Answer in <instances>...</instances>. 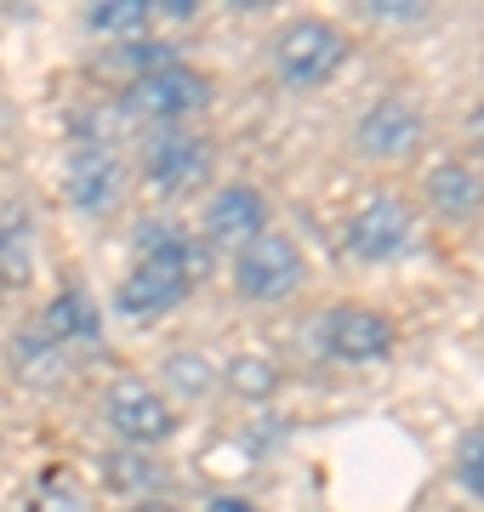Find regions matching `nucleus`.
Listing matches in <instances>:
<instances>
[{
	"instance_id": "f257e3e1",
	"label": "nucleus",
	"mask_w": 484,
	"mask_h": 512,
	"mask_svg": "<svg viewBox=\"0 0 484 512\" xmlns=\"http://www.w3.org/2000/svg\"><path fill=\"white\" fill-rule=\"evenodd\" d=\"M302 279H308V262H302L297 239L291 234H257L251 245L234 251V296L251 302V308H280L291 296L302 291Z\"/></svg>"
},
{
	"instance_id": "f03ea898",
	"label": "nucleus",
	"mask_w": 484,
	"mask_h": 512,
	"mask_svg": "<svg viewBox=\"0 0 484 512\" xmlns=\"http://www.w3.org/2000/svg\"><path fill=\"white\" fill-rule=\"evenodd\" d=\"M268 63H274V74H280L285 86L314 92V86H325L348 63V35L331 18H291L274 35V46H268Z\"/></svg>"
},
{
	"instance_id": "7ed1b4c3",
	"label": "nucleus",
	"mask_w": 484,
	"mask_h": 512,
	"mask_svg": "<svg viewBox=\"0 0 484 512\" xmlns=\"http://www.w3.org/2000/svg\"><path fill=\"white\" fill-rule=\"evenodd\" d=\"M205 103H211V74H200L183 57L143 74V80H126V92H120V109L137 114V120H154V126H183Z\"/></svg>"
},
{
	"instance_id": "20e7f679",
	"label": "nucleus",
	"mask_w": 484,
	"mask_h": 512,
	"mask_svg": "<svg viewBox=\"0 0 484 512\" xmlns=\"http://www.w3.org/2000/svg\"><path fill=\"white\" fill-rule=\"evenodd\" d=\"M416 234H422L416 205L399 200V194H376V200H365L354 217H348L342 245H348L354 262H399V256L416 251Z\"/></svg>"
},
{
	"instance_id": "39448f33",
	"label": "nucleus",
	"mask_w": 484,
	"mask_h": 512,
	"mask_svg": "<svg viewBox=\"0 0 484 512\" xmlns=\"http://www.w3.org/2000/svg\"><path fill=\"white\" fill-rule=\"evenodd\" d=\"M422 143H428V114L416 109L410 97H399V92L376 97L371 109L359 114V126H354V148L365 154V160H376V165L416 160Z\"/></svg>"
},
{
	"instance_id": "423d86ee",
	"label": "nucleus",
	"mask_w": 484,
	"mask_h": 512,
	"mask_svg": "<svg viewBox=\"0 0 484 512\" xmlns=\"http://www.w3.org/2000/svg\"><path fill=\"white\" fill-rule=\"evenodd\" d=\"M211 177V143H205L200 131H183V126H160L143 143V183L154 194H194V188Z\"/></svg>"
},
{
	"instance_id": "0eeeda50",
	"label": "nucleus",
	"mask_w": 484,
	"mask_h": 512,
	"mask_svg": "<svg viewBox=\"0 0 484 512\" xmlns=\"http://www.w3.org/2000/svg\"><path fill=\"white\" fill-rule=\"evenodd\" d=\"M103 416H109V427L126 439V450L166 444L171 433H177V410H171L143 376H120V382H109V393H103Z\"/></svg>"
},
{
	"instance_id": "6e6552de",
	"label": "nucleus",
	"mask_w": 484,
	"mask_h": 512,
	"mask_svg": "<svg viewBox=\"0 0 484 512\" xmlns=\"http://www.w3.org/2000/svg\"><path fill=\"white\" fill-rule=\"evenodd\" d=\"M319 348L331 353L336 365H376V359L393 353V319L382 308L342 302L319 319Z\"/></svg>"
},
{
	"instance_id": "1a4fd4ad",
	"label": "nucleus",
	"mask_w": 484,
	"mask_h": 512,
	"mask_svg": "<svg viewBox=\"0 0 484 512\" xmlns=\"http://www.w3.org/2000/svg\"><path fill=\"white\" fill-rule=\"evenodd\" d=\"M63 188H69V205H80L86 217H103L126 200V165L109 143H80L63 160Z\"/></svg>"
},
{
	"instance_id": "9d476101",
	"label": "nucleus",
	"mask_w": 484,
	"mask_h": 512,
	"mask_svg": "<svg viewBox=\"0 0 484 512\" xmlns=\"http://www.w3.org/2000/svg\"><path fill=\"white\" fill-rule=\"evenodd\" d=\"M200 228L211 245H251L257 234H268V200L251 183H223L200 211Z\"/></svg>"
},
{
	"instance_id": "9b49d317",
	"label": "nucleus",
	"mask_w": 484,
	"mask_h": 512,
	"mask_svg": "<svg viewBox=\"0 0 484 512\" xmlns=\"http://www.w3.org/2000/svg\"><path fill=\"white\" fill-rule=\"evenodd\" d=\"M188 285L183 274H171V268H154V262H137L126 279H120V291H114V308L126 313L131 325H154V319H166L171 308H183L188 302Z\"/></svg>"
},
{
	"instance_id": "f8f14e48",
	"label": "nucleus",
	"mask_w": 484,
	"mask_h": 512,
	"mask_svg": "<svg viewBox=\"0 0 484 512\" xmlns=\"http://www.w3.org/2000/svg\"><path fill=\"white\" fill-rule=\"evenodd\" d=\"M422 200L439 222H473L484 211V171L467 160H439L422 177Z\"/></svg>"
},
{
	"instance_id": "ddd939ff",
	"label": "nucleus",
	"mask_w": 484,
	"mask_h": 512,
	"mask_svg": "<svg viewBox=\"0 0 484 512\" xmlns=\"http://www.w3.org/2000/svg\"><path fill=\"white\" fill-rule=\"evenodd\" d=\"M137 262H154V268H171V274H183L188 285L205 274V245L194 234H188L183 222H160V217H149V222H137Z\"/></svg>"
},
{
	"instance_id": "4468645a",
	"label": "nucleus",
	"mask_w": 484,
	"mask_h": 512,
	"mask_svg": "<svg viewBox=\"0 0 484 512\" xmlns=\"http://www.w3.org/2000/svg\"><path fill=\"white\" fill-rule=\"evenodd\" d=\"M35 325L52 336L57 348H97V342H103V313H97V302L86 291H75V285L57 291Z\"/></svg>"
},
{
	"instance_id": "2eb2a0df",
	"label": "nucleus",
	"mask_w": 484,
	"mask_h": 512,
	"mask_svg": "<svg viewBox=\"0 0 484 512\" xmlns=\"http://www.w3.org/2000/svg\"><path fill=\"white\" fill-rule=\"evenodd\" d=\"M35 279V234L23 211H0V285L23 291Z\"/></svg>"
},
{
	"instance_id": "dca6fc26",
	"label": "nucleus",
	"mask_w": 484,
	"mask_h": 512,
	"mask_svg": "<svg viewBox=\"0 0 484 512\" xmlns=\"http://www.w3.org/2000/svg\"><path fill=\"white\" fill-rule=\"evenodd\" d=\"M12 359H18V370L29 382H46V387L63 382V370H69V348H57L40 325H29L18 342H12Z\"/></svg>"
},
{
	"instance_id": "f3484780",
	"label": "nucleus",
	"mask_w": 484,
	"mask_h": 512,
	"mask_svg": "<svg viewBox=\"0 0 484 512\" xmlns=\"http://www.w3.org/2000/svg\"><path fill=\"white\" fill-rule=\"evenodd\" d=\"M149 23H154V12L143 0H97L86 12V29L92 35H114V40H137Z\"/></svg>"
},
{
	"instance_id": "a211bd4d",
	"label": "nucleus",
	"mask_w": 484,
	"mask_h": 512,
	"mask_svg": "<svg viewBox=\"0 0 484 512\" xmlns=\"http://www.w3.org/2000/svg\"><path fill=\"white\" fill-rule=\"evenodd\" d=\"M103 63H109V69H120V74H131V80H143V74H154V69H166V63H177V46H171V40L137 35V40H120V46H114Z\"/></svg>"
},
{
	"instance_id": "6ab92c4d",
	"label": "nucleus",
	"mask_w": 484,
	"mask_h": 512,
	"mask_svg": "<svg viewBox=\"0 0 484 512\" xmlns=\"http://www.w3.org/2000/svg\"><path fill=\"white\" fill-rule=\"evenodd\" d=\"M223 382L234 387V393H245V399H268V393L280 387V365H274V359H257V353H240V359L223 370Z\"/></svg>"
},
{
	"instance_id": "aec40b11",
	"label": "nucleus",
	"mask_w": 484,
	"mask_h": 512,
	"mask_svg": "<svg viewBox=\"0 0 484 512\" xmlns=\"http://www.w3.org/2000/svg\"><path fill=\"white\" fill-rule=\"evenodd\" d=\"M103 473H109L114 490H154V484H160V473L149 467V456H137V450H114V456H103Z\"/></svg>"
},
{
	"instance_id": "412c9836",
	"label": "nucleus",
	"mask_w": 484,
	"mask_h": 512,
	"mask_svg": "<svg viewBox=\"0 0 484 512\" xmlns=\"http://www.w3.org/2000/svg\"><path fill=\"white\" fill-rule=\"evenodd\" d=\"M166 376H171V387H183L188 399H200L205 387L217 382V376L205 370V359H194V353H171V359H166Z\"/></svg>"
},
{
	"instance_id": "4be33fe9",
	"label": "nucleus",
	"mask_w": 484,
	"mask_h": 512,
	"mask_svg": "<svg viewBox=\"0 0 484 512\" xmlns=\"http://www.w3.org/2000/svg\"><path fill=\"white\" fill-rule=\"evenodd\" d=\"M456 478H462V490H467V495H479V501H484V433H467V439H462Z\"/></svg>"
},
{
	"instance_id": "5701e85b",
	"label": "nucleus",
	"mask_w": 484,
	"mask_h": 512,
	"mask_svg": "<svg viewBox=\"0 0 484 512\" xmlns=\"http://www.w3.org/2000/svg\"><path fill=\"white\" fill-rule=\"evenodd\" d=\"M365 12L382 18V23H422V18H428V6H410V0H371Z\"/></svg>"
},
{
	"instance_id": "b1692460",
	"label": "nucleus",
	"mask_w": 484,
	"mask_h": 512,
	"mask_svg": "<svg viewBox=\"0 0 484 512\" xmlns=\"http://www.w3.org/2000/svg\"><path fill=\"white\" fill-rule=\"evenodd\" d=\"M149 12H154V18H171V23H188L200 6H194V0H154Z\"/></svg>"
},
{
	"instance_id": "393cba45",
	"label": "nucleus",
	"mask_w": 484,
	"mask_h": 512,
	"mask_svg": "<svg viewBox=\"0 0 484 512\" xmlns=\"http://www.w3.org/2000/svg\"><path fill=\"white\" fill-rule=\"evenodd\" d=\"M205 512H257L251 501H240V495H211L205 501Z\"/></svg>"
},
{
	"instance_id": "a878e982",
	"label": "nucleus",
	"mask_w": 484,
	"mask_h": 512,
	"mask_svg": "<svg viewBox=\"0 0 484 512\" xmlns=\"http://www.w3.org/2000/svg\"><path fill=\"white\" fill-rule=\"evenodd\" d=\"M467 143L479 148V160H484V103L473 114H467Z\"/></svg>"
}]
</instances>
